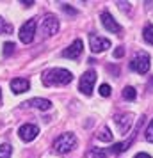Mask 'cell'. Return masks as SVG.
I'll list each match as a JSON object with an SVG mask.
<instances>
[{
  "label": "cell",
  "instance_id": "cell-14",
  "mask_svg": "<svg viewBox=\"0 0 153 158\" xmlns=\"http://www.w3.org/2000/svg\"><path fill=\"white\" fill-rule=\"evenodd\" d=\"M86 158H107V151L103 148H91L86 153Z\"/></svg>",
  "mask_w": 153,
  "mask_h": 158
},
{
  "label": "cell",
  "instance_id": "cell-10",
  "mask_svg": "<svg viewBox=\"0 0 153 158\" xmlns=\"http://www.w3.org/2000/svg\"><path fill=\"white\" fill-rule=\"evenodd\" d=\"M116 126H117V131L125 135V133H128L132 128V124H134V114H123V115H116Z\"/></svg>",
  "mask_w": 153,
  "mask_h": 158
},
{
  "label": "cell",
  "instance_id": "cell-23",
  "mask_svg": "<svg viewBox=\"0 0 153 158\" xmlns=\"http://www.w3.org/2000/svg\"><path fill=\"white\" fill-rule=\"evenodd\" d=\"M15 52V43H6L4 44V55L7 57V55H11Z\"/></svg>",
  "mask_w": 153,
  "mask_h": 158
},
{
  "label": "cell",
  "instance_id": "cell-3",
  "mask_svg": "<svg viewBox=\"0 0 153 158\" xmlns=\"http://www.w3.org/2000/svg\"><path fill=\"white\" fill-rule=\"evenodd\" d=\"M18 36H20V41L23 44L32 43V39L36 36V18H30V20H27V22L23 23L22 27H20V34Z\"/></svg>",
  "mask_w": 153,
  "mask_h": 158
},
{
  "label": "cell",
  "instance_id": "cell-26",
  "mask_svg": "<svg viewBox=\"0 0 153 158\" xmlns=\"http://www.w3.org/2000/svg\"><path fill=\"white\" fill-rule=\"evenodd\" d=\"M135 158H151L148 153H139V155H135Z\"/></svg>",
  "mask_w": 153,
  "mask_h": 158
},
{
  "label": "cell",
  "instance_id": "cell-4",
  "mask_svg": "<svg viewBox=\"0 0 153 158\" xmlns=\"http://www.w3.org/2000/svg\"><path fill=\"white\" fill-rule=\"evenodd\" d=\"M150 62H151V59H150V55L146 53V52H139L135 57L132 59L130 62V68L134 69V71L137 73H148V69H150Z\"/></svg>",
  "mask_w": 153,
  "mask_h": 158
},
{
  "label": "cell",
  "instance_id": "cell-11",
  "mask_svg": "<svg viewBox=\"0 0 153 158\" xmlns=\"http://www.w3.org/2000/svg\"><path fill=\"white\" fill-rule=\"evenodd\" d=\"M100 18H102L103 27H105V29L109 30V32H112V34H121V30H123V29H121V25H119V23H117L116 20L112 18V15H110V13L103 11Z\"/></svg>",
  "mask_w": 153,
  "mask_h": 158
},
{
  "label": "cell",
  "instance_id": "cell-21",
  "mask_svg": "<svg viewBox=\"0 0 153 158\" xmlns=\"http://www.w3.org/2000/svg\"><path fill=\"white\" fill-rule=\"evenodd\" d=\"M146 140L148 142H153V119L150 121L148 128H146Z\"/></svg>",
  "mask_w": 153,
  "mask_h": 158
},
{
  "label": "cell",
  "instance_id": "cell-19",
  "mask_svg": "<svg viewBox=\"0 0 153 158\" xmlns=\"http://www.w3.org/2000/svg\"><path fill=\"white\" fill-rule=\"evenodd\" d=\"M142 36H144L146 43L153 44V25H151V23H148V25L144 27V30H142Z\"/></svg>",
  "mask_w": 153,
  "mask_h": 158
},
{
  "label": "cell",
  "instance_id": "cell-17",
  "mask_svg": "<svg viewBox=\"0 0 153 158\" xmlns=\"http://www.w3.org/2000/svg\"><path fill=\"white\" fill-rule=\"evenodd\" d=\"M123 98H125L126 101H134L135 98H137V91H135L132 85H126V87L123 89Z\"/></svg>",
  "mask_w": 153,
  "mask_h": 158
},
{
  "label": "cell",
  "instance_id": "cell-25",
  "mask_svg": "<svg viewBox=\"0 0 153 158\" xmlns=\"http://www.w3.org/2000/svg\"><path fill=\"white\" fill-rule=\"evenodd\" d=\"M62 11L70 13V15H77V11H75L73 7H70V4H62Z\"/></svg>",
  "mask_w": 153,
  "mask_h": 158
},
{
  "label": "cell",
  "instance_id": "cell-20",
  "mask_svg": "<svg viewBox=\"0 0 153 158\" xmlns=\"http://www.w3.org/2000/svg\"><path fill=\"white\" fill-rule=\"evenodd\" d=\"M13 148L11 144H0V158H11Z\"/></svg>",
  "mask_w": 153,
  "mask_h": 158
},
{
  "label": "cell",
  "instance_id": "cell-24",
  "mask_svg": "<svg viewBox=\"0 0 153 158\" xmlns=\"http://www.w3.org/2000/svg\"><path fill=\"white\" fill-rule=\"evenodd\" d=\"M123 55H125V48L123 46H117L116 50H114V57L119 59V57H123Z\"/></svg>",
  "mask_w": 153,
  "mask_h": 158
},
{
  "label": "cell",
  "instance_id": "cell-1",
  "mask_svg": "<svg viewBox=\"0 0 153 158\" xmlns=\"http://www.w3.org/2000/svg\"><path fill=\"white\" fill-rule=\"evenodd\" d=\"M41 80L45 85H66L73 80V75L71 71H68L64 68H52L43 73Z\"/></svg>",
  "mask_w": 153,
  "mask_h": 158
},
{
  "label": "cell",
  "instance_id": "cell-27",
  "mask_svg": "<svg viewBox=\"0 0 153 158\" xmlns=\"http://www.w3.org/2000/svg\"><path fill=\"white\" fill-rule=\"evenodd\" d=\"M22 6H25V7H30V6H34V2H32V0H29V2H22Z\"/></svg>",
  "mask_w": 153,
  "mask_h": 158
},
{
  "label": "cell",
  "instance_id": "cell-8",
  "mask_svg": "<svg viewBox=\"0 0 153 158\" xmlns=\"http://www.w3.org/2000/svg\"><path fill=\"white\" fill-rule=\"evenodd\" d=\"M82 50H84V41L82 39H75L68 48L61 52V55L66 59H79L82 55Z\"/></svg>",
  "mask_w": 153,
  "mask_h": 158
},
{
  "label": "cell",
  "instance_id": "cell-22",
  "mask_svg": "<svg viewBox=\"0 0 153 158\" xmlns=\"http://www.w3.org/2000/svg\"><path fill=\"white\" fill-rule=\"evenodd\" d=\"M100 94H102L103 98H109V96H110V85L102 84V85H100Z\"/></svg>",
  "mask_w": 153,
  "mask_h": 158
},
{
  "label": "cell",
  "instance_id": "cell-15",
  "mask_svg": "<svg viewBox=\"0 0 153 158\" xmlns=\"http://www.w3.org/2000/svg\"><path fill=\"white\" fill-rule=\"evenodd\" d=\"M11 32H13V25H11L7 20L0 18V36H9Z\"/></svg>",
  "mask_w": 153,
  "mask_h": 158
},
{
  "label": "cell",
  "instance_id": "cell-18",
  "mask_svg": "<svg viewBox=\"0 0 153 158\" xmlns=\"http://www.w3.org/2000/svg\"><path fill=\"white\" fill-rule=\"evenodd\" d=\"M132 144V139L130 140H125V142H117V144H114V146H112V153H123V151H126L128 149V146H130Z\"/></svg>",
  "mask_w": 153,
  "mask_h": 158
},
{
  "label": "cell",
  "instance_id": "cell-28",
  "mask_svg": "<svg viewBox=\"0 0 153 158\" xmlns=\"http://www.w3.org/2000/svg\"><path fill=\"white\" fill-rule=\"evenodd\" d=\"M0 98H2V93H0Z\"/></svg>",
  "mask_w": 153,
  "mask_h": 158
},
{
  "label": "cell",
  "instance_id": "cell-12",
  "mask_svg": "<svg viewBox=\"0 0 153 158\" xmlns=\"http://www.w3.org/2000/svg\"><path fill=\"white\" fill-rule=\"evenodd\" d=\"M29 80L27 78H13L11 80V91L15 94H22V93H27L29 91Z\"/></svg>",
  "mask_w": 153,
  "mask_h": 158
},
{
  "label": "cell",
  "instance_id": "cell-16",
  "mask_svg": "<svg viewBox=\"0 0 153 158\" xmlns=\"http://www.w3.org/2000/svg\"><path fill=\"white\" fill-rule=\"evenodd\" d=\"M98 140H102V142H112V133H110V130L107 126H103L98 131Z\"/></svg>",
  "mask_w": 153,
  "mask_h": 158
},
{
  "label": "cell",
  "instance_id": "cell-9",
  "mask_svg": "<svg viewBox=\"0 0 153 158\" xmlns=\"http://www.w3.org/2000/svg\"><path fill=\"white\" fill-rule=\"evenodd\" d=\"M39 133V128H37L36 124H22L20 128H18V135L22 139L23 142H30V140H34Z\"/></svg>",
  "mask_w": 153,
  "mask_h": 158
},
{
  "label": "cell",
  "instance_id": "cell-5",
  "mask_svg": "<svg viewBox=\"0 0 153 158\" xmlns=\"http://www.w3.org/2000/svg\"><path fill=\"white\" fill-rule=\"evenodd\" d=\"M96 84V73L95 71H86L80 77V82H79V91L86 96H91L93 94V87Z\"/></svg>",
  "mask_w": 153,
  "mask_h": 158
},
{
  "label": "cell",
  "instance_id": "cell-7",
  "mask_svg": "<svg viewBox=\"0 0 153 158\" xmlns=\"http://www.w3.org/2000/svg\"><path fill=\"white\" fill-rule=\"evenodd\" d=\"M41 30H43V34L46 37L57 34V30H59V20H57V16H55V15H46V16H45L43 25H41Z\"/></svg>",
  "mask_w": 153,
  "mask_h": 158
},
{
  "label": "cell",
  "instance_id": "cell-6",
  "mask_svg": "<svg viewBox=\"0 0 153 158\" xmlns=\"http://www.w3.org/2000/svg\"><path fill=\"white\" fill-rule=\"evenodd\" d=\"M110 39H107V37H102L98 36V34H91L89 36V46H91V52L93 53H102V52H105L107 48H110Z\"/></svg>",
  "mask_w": 153,
  "mask_h": 158
},
{
  "label": "cell",
  "instance_id": "cell-2",
  "mask_svg": "<svg viewBox=\"0 0 153 158\" xmlns=\"http://www.w3.org/2000/svg\"><path fill=\"white\" fill-rule=\"evenodd\" d=\"M77 135L75 133H62L61 137L55 139V142H53V149L57 151L59 155H68V153H71L75 148H77Z\"/></svg>",
  "mask_w": 153,
  "mask_h": 158
},
{
  "label": "cell",
  "instance_id": "cell-13",
  "mask_svg": "<svg viewBox=\"0 0 153 158\" xmlns=\"http://www.w3.org/2000/svg\"><path fill=\"white\" fill-rule=\"evenodd\" d=\"M25 105H30V107L39 108V110H50L52 101L50 100H45V98H34V100H29Z\"/></svg>",
  "mask_w": 153,
  "mask_h": 158
}]
</instances>
